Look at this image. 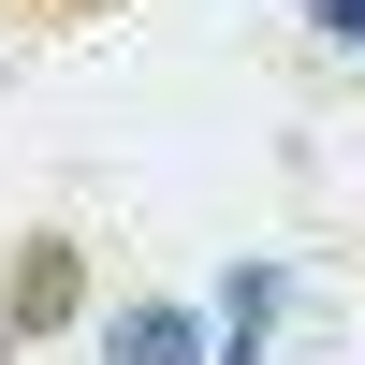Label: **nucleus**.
Returning <instances> with one entry per match:
<instances>
[{
  "label": "nucleus",
  "mask_w": 365,
  "mask_h": 365,
  "mask_svg": "<svg viewBox=\"0 0 365 365\" xmlns=\"http://www.w3.org/2000/svg\"><path fill=\"white\" fill-rule=\"evenodd\" d=\"M29 15H117V0H29Z\"/></svg>",
  "instance_id": "4"
},
{
  "label": "nucleus",
  "mask_w": 365,
  "mask_h": 365,
  "mask_svg": "<svg viewBox=\"0 0 365 365\" xmlns=\"http://www.w3.org/2000/svg\"><path fill=\"white\" fill-rule=\"evenodd\" d=\"M88 307V234H15V278H0V351L58 336Z\"/></svg>",
  "instance_id": "1"
},
{
  "label": "nucleus",
  "mask_w": 365,
  "mask_h": 365,
  "mask_svg": "<svg viewBox=\"0 0 365 365\" xmlns=\"http://www.w3.org/2000/svg\"><path fill=\"white\" fill-rule=\"evenodd\" d=\"M103 365H205V322L146 292V307H117V322H103Z\"/></svg>",
  "instance_id": "2"
},
{
  "label": "nucleus",
  "mask_w": 365,
  "mask_h": 365,
  "mask_svg": "<svg viewBox=\"0 0 365 365\" xmlns=\"http://www.w3.org/2000/svg\"><path fill=\"white\" fill-rule=\"evenodd\" d=\"M307 29H322L336 58H365V0H307Z\"/></svg>",
  "instance_id": "3"
}]
</instances>
